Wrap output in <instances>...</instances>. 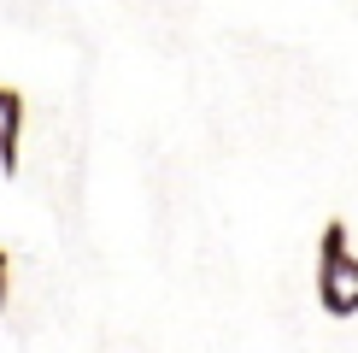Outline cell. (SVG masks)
Instances as JSON below:
<instances>
[{
    "label": "cell",
    "instance_id": "1",
    "mask_svg": "<svg viewBox=\"0 0 358 353\" xmlns=\"http://www.w3.org/2000/svg\"><path fill=\"white\" fill-rule=\"evenodd\" d=\"M317 306L329 318H358V259L347 247L341 218H329L317 235Z\"/></svg>",
    "mask_w": 358,
    "mask_h": 353
},
{
    "label": "cell",
    "instance_id": "2",
    "mask_svg": "<svg viewBox=\"0 0 358 353\" xmlns=\"http://www.w3.org/2000/svg\"><path fill=\"white\" fill-rule=\"evenodd\" d=\"M18 136H24V95L0 83V171H18Z\"/></svg>",
    "mask_w": 358,
    "mask_h": 353
},
{
    "label": "cell",
    "instance_id": "3",
    "mask_svg": "<svg viewBox=\"0 0 358 353\" xmlns=\"http://www.w3.org/2000/svg\"><path fill=\"white\" fill-rule=\"evenodd\" d=\"M6 289H12V259H6V247H0V306H6Z\"/></svg>",
    "mask_w": 358,
    "mask_h": 353
}]
</instances>
